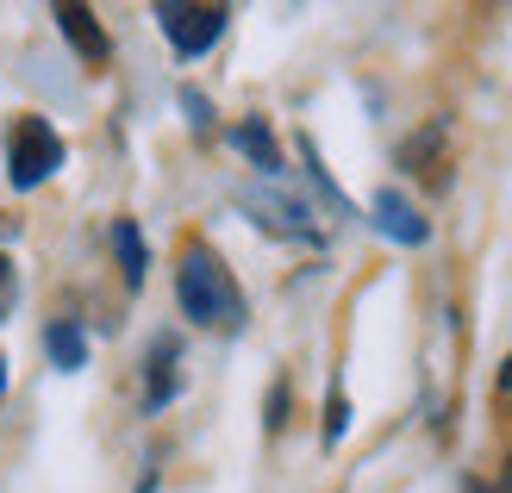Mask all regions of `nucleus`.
Here are the masks:
<instances>
[{
	"label": "nucleus",
	"mask_w": 512,
	"mask_h": 493,
	"mask_svg": "<svg viewBox=\"0 0 512 493\" xmlns=\"http://www.w3.org/2000/svg\"><path fill=\"white\" fill-rule=\"evenodd\" d=\"M175 362H182V344H175V337H157V344H150V394H144V406H150V412L169 406V400H175V387H182Z\"/></svg>",
	"instance_id": "423d86ee"
},
{
	"label": "nucleus",
	"mask_w": 512,
	"mask_h": 493,
	"mask_svg": "<svg viewBox=\"0 0 512 493\" xmlns=\"http://www.w3.org/2000/svg\"><path fill=\"white\" fill-rule=\"evenodd\" d=\"M175 300H182V313L194 319V325H244V294H238V281H232V269L219 263V256L207 250V244H188L182 250V263H175Z\"/></svg>",
	"instance_id": "f257e3e1"
},
{
	"label": "nucleus",
	"mask_w": 512,
	"mask_h": 493,
	"mask_svg": "<svg viewBox=\"0 0 512 493\" xmlns=\"http://www.w3.org/2000/svg\"><path fill=\"white\" fill-rule=\"evenodd\" d=\"M506 469H512V462H506ZM506 487H512V475H506Z\"/></svg>",
	"instance_id": "a211bd4d"
},
{
	"label": "nucleus",
	"mask_w": 512,
	"mask_h": 493,
	"mask_svg": "<svg viewBox=\"0 0 512 493\" xmlns=\"http://www.w3.org/2000/svg\"><path fill=\"white\" fill-rule=\"evenodd\" d=\"M438 144H444V119H438V125H425L419 138H406V144H400V163H406V169H419V163H425Z\"/></svg>",
	"instance_id": "9d476101"
},
{
	"label": "nucleus",
	"mask_w": 512,
	"mask_h": 493,
	"mask_svg": "<svg viewBox=\"0 0 512 493\" xmlns=\"http://www.w3.org/2000/svg\"><path fill=\"white\" fill-rule=\"evenodd\" d=\"M7 300H13V263L0 256V313H7Z\"/></svg>",
	"instance_id": "4468645a"
},
{
	"label": "nucleus",
	"mask_w": 512,
	"mask_h": 493,
	"mask_svg": "<svg viewBox=\"0 0 512 493\" xmlns=\"http://www.w3.org/2000/svg\"><path fill=\"white\" fill-rule=\"evenodd\" d=\"M344 431H350V400H344V387H331V406H325V450L344 444Z\"/></svg>",
	"instance_id": "9b49d317"
},
{
	"label": "nucleus",
	"mask_w": 512,
	"mask_h": 493,
	"mask_svg": "<svg viewBox=\"0 0 512 493\" xmlns=\"http://www.w3.org/2000/svg\"><path fill=\"white\" fill-rule=\"evenodd\" d=\"M500 394H512V356H506V369H500Z\"/></svg>",
	"instance_id": "2eb2a0df"
},
{
	"label": "nucleus",
	"mask_w": 512,
	"mask_h": 493,
	"mask_svg": "<svg viewBox=\"0 0 512 493\" xmlns=\"http://www.w3.org/2000/svg\"><path fill=\"white\" fill-rule=\"evenodd\" d=\"M463 493H494V487H488V481H469V487H463Z\"/></svg>",
	"instance_id": "dca6fc26"
},
{
	"label": "nucleus",
	"mask_w": 512,
	"mask_h": 493,
	"mask_svg": "<svg viewBox=\"0 0 512 493\" xmlns=\"http://www.w3.org/2000/svg\"><path fill=\"white\" fill-rule=\"evenodd\" d=\"M113 256H119V275H125V288H144L150 250H144V231H138V219H119V225H113Z\"/></svg>",
	"instance_id": "0eeeda50"
},
{
	"label": "nucleus",
	"mask_w": 512,
	"mask_h": 493,
	"mask_svg": "<svg viewBox=\"0 0 512 493\" xmlns=\"http://www.w3.org/2000/svg\"><path fill=\"white\" fill-rule=\"evenodd\" d=\"M182 107H188V113H194V125H207V113H213V107H207V100H200V94H194V88H188V94H182Z\"/></svg>",
	"instance_id": "ddd939ff"
},
{
	"label": "nucleus",
	"mask_w": 512,
	"mask_h": 493,
	"mask_svg": "<svg viewBox=\"0 0 512 493\" xmlns=\"http://www.w3.org/2000/svg\"><path fill=\"white\" fill-rule=\"evenodd\" d=\"M232 144L244 150V157L263 169V175H281V150H275V132L263 119H244V125H232Z\"/></svg>",
	"instance_id": "6e6552de"
},
{
	"label": "nucleus",
	"mask_w": 512,
	"mask_h": 493,
	"mask_svg": "<svg viewBox=\"0 0 512 493\" xmlns=\"http://www.w3.org/2000/svg\"><path fill=\"white\" fill-rule=\"evenodd\" d=\"M163 38L175 44V57H207L232 25V7H188V0H163L157 7Z\"/></svg>",
	"instance_id": "7ed1b4c3"
},
{
	"label": "nucleus",
	"mask_w": 512,
	"mask_h": 493,
	"mask_svg": "<svg viewBox=\"0 0 512 493\" xmlns=\"http://www.w3.org/2000/svg\"><path fill=\"white\" fill-rule=\"evenodd\" d=\"M44 350H50V362H57V369H82V362H88V337H82V325H69V319H57V325H50L44 331Z\"/></svg>",
	"instance_id": "1a4fd4ad"
},
{
	"label": "nucleus",
	"mask_w": 512,
	"mask_h": 493,
	"mask_svg": "<svg viewBox=\"0 0 512 493\" xmlns=\"http://www.w3.org/2000/svg\"><path fill=\"white\" fill-rule=\"evenodd\" d=\"M57 25H63V38L75 44V57H82V63H107L113 57V44H107V32H100L94 7H57Z\"/></svg>",
	"instance_id": "39448f33"
},
{
	"label": "nucleus",
	"mask_w": 512,
	"mask_h": 493,
	"mask_svg": "<svg viewBox=\"0 0 512 493\" xmlns=\"http://www.w3.org/2000/svg\"><path fill=\"white\" fill-rule=\"evenodd\" d=\"M63 169V138L50 132V119L38 113H25L13 119V132H7V181L25 194V188H38V181H50Z\"/></svg>",
	"instance_id": "f03ea898"
},
{
	"label": "nucleus",
	"mask_w": 512,
	"mask_h": 493,
	"mask_svg": "<svg viewBox=\"0 0 512 493\" xmlns=\"http://www.w3.org/2000/svg\"><path fill=\"white\" fill-rule=\"evenodd\" d=\"M369 213H375V225L388 231L394 244H425V238H431V225L419 219V206L406 200V194H394V188H381V194L369 200Z\"/></svg>",
	"instance_id": "20e7f679"
},
{
	"label": "nucleus",
	"mask_w": 512,
	"mask_h": 493,
	"mask_svg": "<svg viewBox=\"0 0 512 493\" xmlns=\"http://www.w3.org/2000/svg\"><path fill=\"white\" fill-rule=\"evenodd\" d=\"M281 425H288V381L269 387V431H281Z\"/></svg>",
	"instance_id": "f8f14e48"
},
{
	"label": "nucleus",
	"mask_w": 512,
	"mask_h": 493,
	"mask_svg": "<svg viewBox=\"0 0 512 493\" xmlns=\"http://www.w3.org/2000/svg\"><path fill=\"white\" fill-rule=\"evenodd\" d=\"M0 394H7V369H0Z\"/></svg>",
	"instance_id": "f3484780"
}]
</instances>
